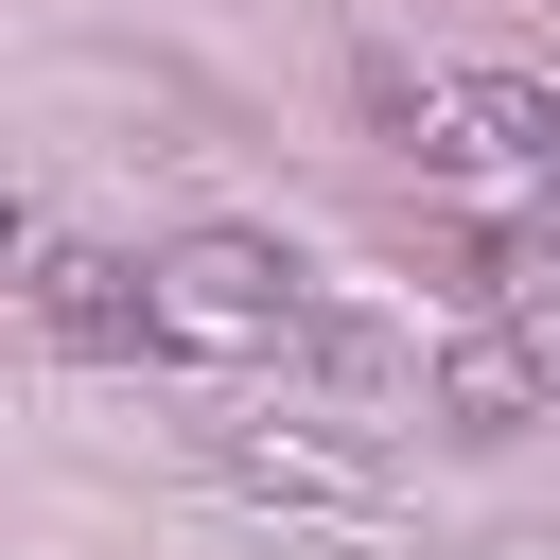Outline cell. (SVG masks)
Instances as JSON below:
<instances>
[{"label": "cell", "instance_id": "obj_1", "mask_svg": "<svg viewBox=\"0 0 560 560\" xmlns=\"http://www.w3.org/2000/svg\"><path fill=\"white\" fill-rule=\"evenodd\" d=\"M298 315H315V280H298L262 228H175V245H158V332H175V350H210V368H280Z\"/></svg>", "mask_w": 560, "mask_h": 560}, {"label": "cell", "instance_id": "obj_2", "mask_svg": "<svg viewBox=\"0 0 560 560\" xmlns=\"http://www.w3.org/2000/svg\"><path fill=\"white\" fill-rule=\"evenodd\" d=\"M210 472H228L245 508H298V525H385V508H402V490H385V455L298 438V420H210Z\"/></svg>", "mask_w": 560, "mask_h": 560}, {"label": "cell", "instance_id": "obj_3", "mask_svg": "<svg viewBox=\"0 0 560 560\" xmlns=\"http://www.w3.org/2000/svg\"><path fill=\"white\" fill-rule=\"evenodd\" d=\"M35 332L88 350V368L175 350V332H158V262H105V245H35Z\"/></svg>", "mask_w": 560, "mask_h": 560}, {"label": "cell", "instance_id": "obj_4", "mask_svg": "<svg viewBox=\"0 0 560 560\" xmlns=\"http://www.w3.org/2000/svg\"><path fill=\"white\" fill-rule=\"evenodd\" d=\"M542 402H560V368H542L525 315H472V332L438 350V420H455V438H525Z\"/></svg>", "mask_w": 560, "mask_h": 560}, {"label": "cell", "instance_id": "obj_5", "mask_svg": "<svg viewBox=\"0 0 560 560\" xmlns=\"http://www.w3.org/2000/svg\"><path fill=\"white\" fill-rule=\"evenodd\" d=\"M438 280H455L472 315H525V298H542V228H508V210H455V228H438Z\"/></svg>", "mask_w": 560, "mask_h": 560}, {"label": "cell", "instance_id": "obj_6", "mask_svg": "<svg viewBox=\"0 0 560 560\" xmlns=\"http://www.w3.org/2000/svg\"><path fill=\"white\" fill-rule=\"evenodd\" d=\"M280 368H315V385H385V368H402V350H385V332H368V315H332V298H315V315H298V350H280Z\"/></svg>", "mask_w": 560, "mask_h": 560}]
</instances>
